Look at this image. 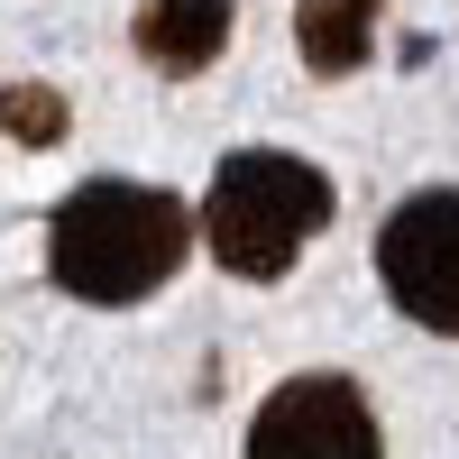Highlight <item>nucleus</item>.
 <instances>
[{"mask_svg":"<svg viewBox=\"0 0 459 459\" xmlns=\"http://www.w3.org/2000/svg\"><path fill=\"white\" fill-rule=\"evenodd\" d=\"M331 175L313 157H285V147H239V157L212 166L203 194V248L248 285H276L303 257V239L331 230Z\"/></svg>","mask_w":459,"mask_h":459,"instance_id":"f03ea898","label":"nucleus"},{"mask_svg":"<svg viewBox=\"0 0 459 459\" xmlns=\"http://www.w3.org/2000/svg\"><path fill=\"white\" fill-rule=\"evenodd\" d=\"M138 65H157V74H203L221 47H230V0H147L138 10Z\"/></svg>","mask_w":459,"mask_h":459,"instance_id":"39448f33","label":"nucleus"},{"mask_svg":"<svg viewBox=\"0 0 459 459\" xmlns=\"http://www.w3.org/2000/svg\"><path fill=\"white\" fill-rule=\"evenodd\" d=\"M0 138L56 147V138H65V101H56L47 83H0Z\"/></svg>","mask_w":459,"mask_h":459,"instance_id":"0eeeda50","label":"nucleus"},{"mask_svg":"<svg viewBox=\"0 0 459 459\" xmlns=\"http://www.w3.org/2000/svg\"><path fill=\"white\" fill-rule=\"evenodd\" d=\"M377 276L423 331L459 340V194L432 184V194L395 203L386 230H377Z\"/></svg>","mask_w":459,"mask_h":459,"instance_id":"7ed1b4c3","label":"nucleus"},{"mask_svg":"<svg viewBox=\"0 0 459 459\" xmlns=\"http://www.w3.org/2000/svg\"><path fill=\"white\" fill-rule=\"evenodd\" d=\"M248 459H386V441L350 377H285L248 423Z\"/></svg>","mask_w":459,"mask_h":459,"instance_id":"20e7f679","label":"nucleus"},{"mask_svg":"<svg viewBox=\"0 0 459 459\" xmlns=\"http://www.w3.org/2000/svg\"><path fill=\"white\" fill-rule=\"evenodd\" d=\"M377 19L386 0H294V56L313 74H359L377 56Z\"/></svg>","mask_w":459,"mask_h":459,"instance_id":"423d86ee","label":"nucleus"},{"mask_svg":"<svg viewBox=\"0 0 459 459\" xmlns=\"http://www.w3.org/2000/svg\"><path fill=\"white\" fill-rule=\"evenodd\" d=\"M184 248H194V212L166 184H129V175H92L47 212V276L74 303H147Z\"/></svg>","mask_w":459,"mask_h":459,"instance_id":"f257e3e1","label":"nucleus"}]
</instances>
